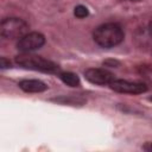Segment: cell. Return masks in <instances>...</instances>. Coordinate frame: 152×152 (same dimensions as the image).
<instances>
[{
  "mask_svg": "<svg viewBox=\"0 0 152 152\" xmlns=\"http://www.w3.org/2000/svg\"><path fill=\"white\" fill-rule=\"evenodd\" d=\"M129 1H139V0H129Z\"/></svg>",
  "mask_w": 152,
  "mask_h": 152,
  "instance_id": "cell-13",
  "label": "cell"
},
{
  "mask_svg": "<svg viewBox=\"0 0 152 152\" xmlns=\"http://www.w3.org/2000/svg\"><path fill=\"white\" fill-rule=\"evenodd\" d=\"M125 38L124 28L118 23H106L97 26L94 30L93 39L94 42L104 49L114 48L119 45Z\"/></svg>",
  "mask_w": 152,
  "mask_h": 152,
  "instance_id": "cell-1",
  "label": "cell"
},
{
  "mask_svg": "<svg viewBox=\"0 0 152 152\" xmlns=\"http://www.w3.org/2000/svg\"><path fill=\"white\" fill-rule=\"evenodd\" d=\"M150 100H151V101H152V97H150Z\"/></svg>",
  "mask_w": 152,
  "mask_h": 152,
  "instance_id": "cell-14",
  "label": "cell"
},
{
  "mask_svg": "<svg viewBox=\"0 0 152 152\" xmlns=\"http://www.w3.org/2000/svg\"><path fill=\"white\" fill-rule=\"evenodd\" d=\"M10 65H11L10 61H7L5 57H1V59H0V66H1L2 69H5V68H8Z\"/></svg>",
  "mask_w": 152,
  "mask_h": 152,
  "instance_id": "cell-10",
  "label": "cell"
},
{
  "mask_svg": "<svg viewBox=\"0 0 152 152\" xmlns=\"http://www.w3.org/2000/svg\"><path fill=\"white\" fill-rule=\"evenodd\" d=\"M84 77L93 84H99V86H106L114 80V76L112 72H109L106 69L101 68H89L84 71Z\"/></svg>",
  "mask_w": 152,
  "mask_h": 152,
  "instance_id": "cell-6",
  "label": "cell"
},
{
  "mask_svg": "<svg viewBox=\"0 0 152 152\" xmlns=\"http://www.w3.org/2000/svg\"><path fill=\"white\" fill-rule=\"evenodd\" d=\"M15 63L25 69L42 71V72L56 74L59 71V66L56 63H53L52 61H49L40 56L31 55L30 52H27V53L21 52V55L15 57Z\"/></svg>",
  "mask_w": 152,
  "mask_h": 152,
  "instance_id": "cell-2",
  "label": "cell"
},
{
  "mask_svg": "<svg viewBox=\"0 0 152 152\" xmlns=\"http://www.w3.org/2000/svg\"><path fill=\"white\" fill-rule=\"evenodd\" d=\"M148 32L152 34V20L148 23Z\"/></svg>",
  "mask_w": 152,
  "mask_h": 152,
  "instance_id": "cell-12",
  "label": "cell"
},
{
  "mask_svg": "<svg viewBox=\"0 0 152 152\" xmlns=\"http://www.w3.org/2000/svg\"><path fill=\"white\" fill-rule=\"evenodd\" d=\"M109 87L118 93L122 94H142L147 90V86L142 82H132L127 80H116L114 78L110 83Z\"/></svg>",
  "mask_w": 152,
  "mask_h": 152,
  "instance_id": "cell-5",
  "label": "cell"
},
{
  "mask_svg": "<svg viewBox=\"0 0 152 152\" xmlns=\"http://www.w3.org/2000/svg\"><path fill=\"white\" fill-rule=\"evenodd\" d=\"M59 78L62 80L63 83H65L66 86L70 87H78L80 86V78L76 74L66 71V72H61L59 74Z\"/></svg>",
  "mask_w": 152,
  "mask_h": 152,
  "instance_id": "cell-8",
  "label": "cell"
},
{
  "mask_svg": "<svg viewBox=\"0 0 152 152\" xmlns=\"http://www.w3.org/2000/svg\"><path fill=\"white\" fill-rule=\"evenodd\" d=\"M45 44V37L40 32H28L18 39L17 49L23 53L32 52L34 50L40 49Z\"/></svg>",
  "mask_w": 152,
  "mask_h": 152,
  "instance_id": "cell-4",
  "label": "cell"
},
{
  "mask_svg": "<svg viewBox=\"0 0 152 152\" xmlns=\"http://www.w3.org/2000/svg\"><path fill=\"white\" fill-rule=\"evenodd\" d=\"M74 14H75L77 18L83 19V18L88 17L89 11H88V8H87L86 6H83V5H78V6H76L75 10H74Z\"/></svg>",
  "mask_w": 152,
  "mask_h": 152,
  "instance_id": "cell-9",
  "label": "cell"
},
{
  "mask_svg": "<svg viewBox=\"0 0 152 152\" xmlns=\"http://www.w3.org/2000/svg\"><path fill=\"white\" fill-rule=\"evenodd\" d=\"M19 87L26 93H42L48 89V86L39 80H23L19 82Z\"/></svg>",
  "mask_w": 152,
  "mask_h": 152,
  "instance_id": "cell-7",
  "label": "cell"
},
{
  "mask_svg": "<svg viewBox=\"0 0 152 152\" xmlns=\"http://www.w3.org/2000/svg\"><path fill=\"white\" fill-rule=\"evenodd\" d=\"M145 150H147V151H152V142H150V144H147L145 147H144Z\"/></svg>",
  "mask_w": 152,
  "mask_h": 152,
  "instance_id": "cell-11",
  "label": "cell"
},
{
  "mask_svg": "<svg viewBox=\"0 0 152 152\" xmlns=\"http://www.w3.org/2000/svg\"><path fill=\"white\" fill-rule=\"evenodd\" d=\"M0 33L6 39H20L28 33V24L20 18H5L0 24Z\"/></svg>",
  "mask_w": 152,
  "mask_h": 152,
  "instance_id": "cell-3",
  "label": "cell"
}]
</instances>
